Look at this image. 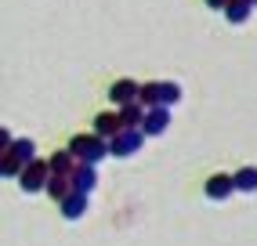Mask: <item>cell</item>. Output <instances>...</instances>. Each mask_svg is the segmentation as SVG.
Segmentation results:
<instances>
[{
  "label": "cell",
  "instance_id": "cell-4",
  "mask_svg": "<svg viewBox=\"0 0 257 246\" xmlns=\"http://www.w3.org/2000/svg\"><path fill=\"white\" fill-rule=\"evenodd\" d=\"M142 138H145L142 131H131L127 127V131H119L112 142H109V152L116 156V160H127V156H134V152L142 149Z\"/></svg>",
  "mask_w": 257,
  "mask_h": 246
},
{
  "label": "cell",
  "instance_id": "cell-3",
  "mask_svg": "<svg viewBox=\"0 0 257 246\" xmlns=\"http://www.w3.org/2000/svg\"><path fill=\"white\" fill-rule=\"evenodd\" d=\"M47 181H51V163H44V160H33L19 174V188L22 192H47Z\"/></svg>",
  "mask_w": 257,
  "mask_h": 246
},
{
  "label": "cell",
  "instance_id": "cell-15",
  "mask_svg": "<svg viewBox=\"0 0 257 246\" xmlns=\"http://www.w3.org/2000/svg\"><path fill=\"white\" fill-rule=\"evenodd\" d=\"M11 156H15V160H19L22 167H29L33 160H37V145H33L29 138H19V142L11 145Z\"/></svg>",
  "mask_w": 257,
  "mask_h": 246
},
{
  "label": "cell",
  "instance_id": "cell-8",
  "mask_svg": "<svg viewBox=\"0 0 257 246\" xmlns=\"http://www.w3.org/2000/svg\"><path fill=\"white\" fill-rule=\"evenodd\" d=\"M119 131H127V127H123V119H119V112H98V116H94V134H98V138L112 142Z\"/></svg>",
  "mask_w": 257,
  "mask_h": 246
},
{
  "label": "cell",
  "instance_id": "cell-7",
  "mask_svg": "<svg viewBox=\"0 0 257 246\" xmlns=\"http://www.w3.org/2000/svg\"><path fill=\"white\" fill-rule=\"evenodd\" d=\"M167 127H170V109H149L145 123H142V134L145 138H160V134H167Z\"/></svg>",
  "mask_w": 257,
  "mask_h": 246
},
{
  "label": "cell",
  "instance_id": "cell-5",
  "mask_svg": "<svg viewBox=\"0 0 257 246\" xmlns=\"http://www.w3.org/2000/svg\"><path fill=\"white\" fill-rule=\"evenodd\" d=\"M203 192H207V199H214V203L228 199L232 192H239L235 188V174H210L207 185H203Z\"/></svg>",
  "mask_w": 257,
  "mask_h": 246
},
{
  "label": "cell",
  "instance_id": "cell-1",
  "mask_svg": "<svg viewBox=\"0 0 257 246\" xmlns=\"http://www.w3.org/2000/svg\"><path fill=\"white\" fill-rule=\"evenodd\" d=\"M181 101V87L170 80H149L142 83V105L145 109H170Z\"/></svg>",
  "mask_w": 257,
  "mask_h": 246
},
{
  "label": "cell",
  "instance_id": "cell-9",
  "mask_svg": "<svg viewBox=\"0 0 257 246\" xmlns=\"http://www.w3.org/2000/svg\"><path fill=\"white\" fill-rule=\"evenodd\" d=\"M47 163H51V174H65V178H73L76 167H80V160H76V156H73L69 149H58Z\"/></svg>",
  "mask_w": 257,
  "mask_h": 246
},
{
  "label": "cell",
  "instance_id": "cell-2",
  "mask_svg": "<svg viewBox=\"0 0 257 246\" xmlns=\"http://www.w3.org/2000/svg\"><path fill=\"white\" fill-rule=\"evenodd\" d=\"M69 152L76 156L80 163H91V167H98L105 156H112L109 152V142H105V138H98L94 131L91 134H76L73 142H69Z\"/></svg>",
  "mask_w": 257,
  "mask_h": 246
},
{
  "label": "cell",
  "instance_id": "cell-11",
  "mask_svg": "<svg viewBox=\"0 0 257 246\" xmlns=\"http://www.w3.org/2000/svg\"><path fill=\"white\" fill-rule=\"evenodd\" d=\"M257 11V0H228V8H225V19L232 26H243L250 15Z\"/></svg>",
  "mask_w": 257,
  "mask_h": 246
},
{
  "label": "cell",
  "instance_id": "cell-17",
  "mask_svg": "<svg viewBox=\"0 0 257 246\" xmlns=\"http://www.w3.org/2000/svg\"><path fill=\"white\" fill-rule=\"evenodd\" d=\"M22 170H26V167H22L19 160H15L11 152H4V156H0V174H4V178H19Z\"/></svg>",
  "mask_w": 257,
  "mask_h": 246
},
{
  "label": "cell",
  "instance_id": "cell-12",
  "mask_svg": "<svg viewBox=\"0 0 257 246\" xmlns=\"http://www.w3.org/2000/svg\"><path fill=\"white\" fill-rule=\"evenodd\" d=\"M94 185H98L94 167H91V163H80V167H76V174H73V188H76V192H83V196H91Z\"/></svg>",
  "mask_w": 257,
  "mask_h": 246
},
{
  "label": "cell",
  "instance_id": "cell-16",
  "mask_svg": "<svg viewBox=\"0 0 257 246\" xmlns=\"http://www.w3.org/2000/svg\"><path fill=\"white\" fill-rule=\"evenodd\" d=\"M235 188H239V192H257V167L235 170Z\"/></svg>",
  "mask_w": 257,
  "mask_h": 246
},
{
  "label": "cell",
  "instance_id": "cell-13",
  "mask_svg": "<svg viewBox=\"0 0 257 246\" xmlns=\"http://www.w3.org/2000/svg\"><path fill=\"white\" fill-rule=\"evenodd\" d=\"M73 178H65V174H51V181H47V196L55 199V203H62L65 196H73Z\"/></svg>",
  "mask_w": 257,
  "mask_h": 246
},
{
  "label": "cell",
  "instance_id": "cell-14",
  "mask_svg": "<svg viewBox=\"0 0 257 246\" xmlns=\"http://www.w3.org/2000/svg\"><path fill=\"white\" fill-rule=\"evenodd\" d=\"M145 112H149V109H142V101H134V105H123V109H119V119H123V127H131V131H142Z\"/></svg>",
  "mask_w": 257,
  "mask_h": 246
},
{
  "label": "cell",
  "instance_id": "cell-6",
  "mask_svg": "<svg viewBox=\"0 0 257 246\" xmlns=\"http://www.w3.org/2000/svg\"><path fill=\"white\" fill-rule=\"evenodd\" d=\"M109 98L123 109V105H134V101H142V83H134V80H116L109 87Z\"/></svg>",
  "mask_w": 257,
  "mask_h": 246
},
{
  "label": "cell",
  "instance_id": "cell-10",
  "mask_svg": "<svg viewBox=\"0 0 257 246\" xmlns=\"http://www.w3.org/2000/svg\"><path fill=\"white\" fill-rule=\"evenodd\" d=\"M58 206H62V217L65 221H80L83 214H87V196H83V192H73V196H65Z\"/></svg>",
  "mask_w": 257,
  "mask_h": 246
},
{
  "label": "cell",
  "instance_id": "cell-18",
  "mask_svg": "<svg viewBox=\"0 0 257 246\" xmlns=\"http://www.w3.org/2000/svg\"><path fill=\"white\" fill-rule=\"evenodd\" d=\"M207 8H214V11H225V8H228V0H207Z\"/></svg>",
  "mask_w": 257,
  "mask_h": 246
}]
</instances>
